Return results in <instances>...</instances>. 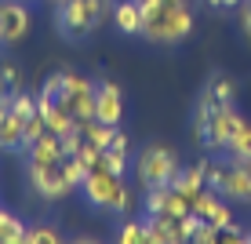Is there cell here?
Segmentation results:
<instances>
[{"mask_svg":"<svg viewBox=\"0 0 251 244\" xmlns=\"http://www.w3.org/2000/svg\"><path fill=\"white\" fill-rule=\"evenodd\" d=\"M7 106H11V109L25 120V117H33V113H37V95H29V91L19 88V91H11V102H7Z\"/></svg>","mask_w":251,"mask_h":244,"instance_id":"cell-25","label":"cell"},{"mask_svg":"<svg viewBox=\"0 0 251 244\" xmlns=\"http://www.w3.org/2000/svg\"><path fill=\"white\" fill-rule=\"evenodd\" d=\"M146 233H150V244H182V226L171 215H146Z\"/></svg>","mask_w":251,"mask_h":244,"instance_id":"cell-14","label":"cell"},{"mask_svg":"<svg viewBox=\"0 0 251 244\" xmlns=\"http://www.w3.org/2000/svg\"><path fill=\"white\" fill-rule=\"evenodd\" d=\"M84 200L95 212H113V215H127L135 208V190L124 182V175H113L109 168H91L80 182Z\"/></svg>","mask_w":251,"mask_h":244,"instance_id":"cell-2","label":"cell"},{"mask_svg":"<svg viewBox=\"0 0 251 244\" xmlns=\"http://www.w3.org/2000/svg\"><path fill=\"white\" fill-rule=\"evenodd\" d=\"M0 244H25V222L7 208L0 212Z\"/></svg>","mask_w":251,"mask_h":244,"instance_id":"cell-19","label":"cell"},{"mask_svg":"<svg viewBox=\"0 0 251 244\" xmlns=\"http://www.w3.org/2000/svg\"><path fill=\"white\" fill-rule=\"evenodd\" d=\"M58 168H62V175L69 179V186H73V190H80V182H84V175H88V164H84L80 157H76V153H66V157H62V164H58Z\"/></svg>","mask_w":251,"mask_h":244,"instance_id":"cell-22","label":"cell"},{"mask_svg":"<svg viewBox=\"0 0 251 244\" xmlns=\"http://www.w3.org/2000/svg\"><path fill=\"white\" fill-rule=\"evenodd\" d=\"M117 241H120V244H150V233H146V219H142V222H138V219H127L124 226H120Z\"/></svg>","mask_w":251,"mask_h":244,"instance_id":"cell-23","label":"cell"},{"mask_svg":"<svg viewBox=\"0 0 251 244\" xmlns=\"http://www.w3.org/2000/svg\"><path fill=\"white\" fill-rule=\"evenodd\" d=\"M76 157H80V161L88 164V171H91V168H99V164H102V150H99L95 142H88V138L80 142V150H76Z\"/></svg>","mask_w":251,"mask_h":244,"instance_id":"cell-29","label":"cell"},{"mask_svg":"<svg viewBox=\"0 0 251 244\" xmlns=\"http://www.w3.org/2000/svg\"><path fill=\"white\" fill-rule=\"evenodd\" d=\"M240 29H244V37L251 40V0L240 4Z\"/></svg>","mask_w":251,"mask_h":244,"instance_id":"cell-32","label":"cell"},{"mask_svg":"<svg viewBox=\"0 0 251 244\" xmlns=\"http://www.w3.org/2000/svg\"><path fill=\"white\" fill-rule=\"evenodd\" d=\"M226 157H233V161H248V164H251V120H240L237 135H233L229 146H226Z\"/></svg>","mask_w":251,"mask_h":244,"instance_id":"cell-18","label":"cell"},{"mask_svg":"<svg viewBox=\"0 0 251 244\" xmlns=\"http://www.w3.org/2000/svg\"><path fill=\"white\" fill-rule=\"evenodd\" d=\"M0 84H4L7 91H19V88H22V73H19L11 62H0Z\"/></svg>","mask_w":251,"mask_h":244,"instance_id":"cell-30","label":"cell"},{"mask_svg":"<svg viewBox=\"0 0 251 244\" xmlns=\"http://www.w3.org/2000/svg\"><path fill=\"white\" fill-rule=\"evenodd\" d=\"M95 117L120 128V120H124V91H120L117 81H99V91H95Z\"/></svg>","mask_w":251,"mask_h":244,"instance_id":"cell-11","label":"cell"},{"mask_svg":"<svg viewBox=\"0 0 251 244\" xmlns=\"http://www.w3.org/2000/svg\"><path fill=\"white\" fill-rule=\"evenodd\" d=\"M62 88H66V77L62 73H51L44 84H40V95H48V99H58L62 95Z\"/></svg>","mask_w":251,"mask_h":244,"instance_id":"cell-31","label":"cell"},{"mask_svg":"<svg viewBox=\"0 0 251 244\" xmlns=\"http://www.w3.org/2000/svg\"><path fill=\"white\" fill-rule=\"evenodd\" d=\"M106 15H109V4H102V0H58L55 29L66 40H84L88 33H95L102 26Z\"/></svg>","mask_w":251,"mask_h":244,"instance_id":"cell-3","label":"cell"},{"mask_svg":"<svg viewBox=\"0 0 251 244\" xmlns=\"http://www.w3.org/2000/svg\"><path fill=\"white\" fill-rule=\"evenodd\" d=\"M113 26L117 33H124V37H142V11H138V0H120L113 4Z\"/></svg>","mask_w":251,"mask_h":244,"instance_id":"cell-15","label":"cell"},{"mask_svg":"<svg viewBox=\"0 0 251 244\" xmlns=\"http://www.w3.org/2000/svg\"><path fill=\"white\" fill-rule=\"evenodd\" d=\"M0 150H22V117L11 106H0Z\"/></svg>","mask_w":251,"mask_h":244,"instance_id":"cell-16","label":"cell"},{"mask_svg":"<svg viewBox=\"0 0 251 244\" xmlns=\"http://www.w3.org/2000/svg\"><path fill=\"white\" fill-rule=\"evenodd\" d=\"M62 77H66V88L58 95V102L76 117V124L95 120V91H99V84L80 77V73H73V69H62Z\"/></svg>","mask_w":251,"mask_h":244,"instance_id":"cell-7","label":"cell"},{"mask_svg":"<svg viewBox=\"0 0 251 244\" xmlns=\"http://www.w3.org/2000/svg\"><path fill=\"white\" fill-rule=\"evenodd\" d=\"M240 120H244V117H240V109L233 106V102H226V106H215L201 146H204V150H211V153H226V146H229V138L237 135Z\"/></svg>","mask_w":251,"mask_h":244,"instance_id":"cell-8","label":"cell"},{"mask_svg":"<svg viewBox=\"0 0 251 244\" xmlns=\"http://www.w3.org/2000/svg\"><path fill=\"white\" fill-rule=\"evenodd\" d=\"M25 179H29L33 197L44 200V204H58V200H66L69 193H73V186H69V179L62 175L58 164H33V161H25Z\"/></svg>","mask_w":251,"mask_h":244,"instance_id":"cell-6","label":"cell"},{"mask_svg":"<svg viewBox=\"0 0 251 244\" xmlns=\"http://www.w3.org/2000/svg\"><path fill=\"white\" fill-rule=\"evenodd\" d=\"M102 168H109L113 175H127V150H102Z\"/></svg>","mask_w":251,"mask_h":244,"instance_id":"cell-27","label":"cell"},{"mask_svg":"<svg viewBox=\"0 0 251 244\" xmlns=\"http://www.w3.org/2000/svg\"><path fill=\"white\" fill-rule=\"evenodd\" d=\"M207 186L219 190L229 204H251V164L233 161V157H229V164L207 161Z\"/></svg>","mask_w":251,"mask_h":244,"instance_id":"cell-5","label":"cell"},{"mask_svg":"<svg viewBox=\"0 0 251 244\" xmlns=\"http://www.w3.org/2000/svg\"><path fill=\"white\" fill-rule=\"evenodd\" d=\"M58 241H62V233H58V226H51V222L25 226V244H58Z\"/></svg>","mask_w":251,"mask_h":244,"instance_id":"cell-21","label":"cell"},{"mask_svg":"<svg viewBox=\"0 0 251 244\" xmlns=\"http://www.w3.org/2000/svg\"><path fill=\"white\" fill-rule=\"evenodd\" d=\"M33 15L25 0H0V48H11L29 33Z\"/></svg>","mask_w":251,"mask_h":244,"instance_id":"cell-9","label":"cell"},{"mask_svg":"<svg viewBox=\"0 0 251 244\" xmlns=\"http://www.w3.org/2000/svg\"><path fill=\"white\" fill-rule=\"evenodd\" d=\"M102 4H113V0H102Z\"/></svg>","mask_w":251,"mask_h":244,"instance_id":"cell-35","label":"cell"},{"mask_svg":"<svg viewBox=\"0 0 251 244\" xmlns=\"http://www.w3.org/2000/svg\"><path fill=\"white\" fill-rule=\"evenodd\" d=\"M138 11H142V40L157 48L182 44L197 26L189 0H138Z\"/></svg>","mask_w":251,"mask_h":244,"instance_id":"cell-1","label":"cell"},{"mask_svg":"<svg viewBox=\"0 0 251 244\" xmlns=\"http://www.w3.org/2000/svg\"><path fill=\"white\" fill-rule=\"evenodd\" d=\"M7 102H11V91H7L4 84H0V106H7Z\"/></svg>","mask_w":251,"mask_h":244,"instance_id":"cell-34","label":"cell"},{"mask_svg":"<svg viewBox=\"0 0 251 244\" xmlns=\"http://www.w3.org/2000/svg\"><path fill=\"white\" fill-rule=\"evenodd\" d=\"M189 208H193V215L197 219H204V222H215L222 230L226 222H233V208H229V200L219 193V190H211V186H204L201 193H197L193 200H189Z\"/></svg>","mask_w":251,"mask_h":244,"instance_id":"cell-10","label":"cell"},{"mask_svg":"<svg viewBox=\"0 0 251 244\" xmlns=\"http://www.w3.org/2000/svg\"><path fill=\"white\" fill-rule=\"evenodd\" d=\"M248 241H251V233H248Z\"/></svg>","mask_w":251,"mask_h":244,"instance_id":"cell-36","label":"cell"},{"mask_svg":"<svg viewBox=\"0 0 251 244\" xmlns=\"http://www.w3.org/2000/svg\"><path fill=\"white\" fill-rule=\"evenodd\" d=\"M80 132H84V138H88V142H95L99 146V150H106L109 142H113V135H117V128L113 124H106V120H88V124H80Z\"/></svg>","mask_w":251,"mask_h":244,"instance_id":"cell-20","label":"cell"},{"mask_svg":"<svg viewBox=\"0 0 251 244\" xmlns=\"http://www.w3.org/2000/svg\"><path fill=\"white\" fill-rule=\"evenodd\" d=\"M193 208H189V200L178 193V190L168 186V200H164V215H171V219H182V215H189Z\"/></svg>","mask_w":251,"mask_h":244,"instance_id":"cell-26","label":"cell"},{"mask_svg":"<svg viewBox=\"0 0 251 244\" xmlns=\"http://www.w3.org/2000/svg\"><path fill=\"white\" fill-rule=\"evenodd\" d=\"M0 212H4V208H0Z\"/></svg>","mask_w":251,"mask_h":244,"instance_id":"cell-37","label":"cell"},{"mask_svg":"<svg viewBox=\"0 0 251 244\" xmlns=\"http://www.w3.org/2000/svg\"><path fill=\"white\" fill-rule=\"evenodd\" d=\"M182 161H178V150L168 142H150L146 150H138L135 161V179L138 186H171V179L178 175Z\"/></svg>","mask_w":251,"mask_h":244,"instance_id":"cell-4","label":"cell"},{"mask_svg":"<svg viewBox=\"0 0 251 244\" xmlns=\"http://www.w3.org/2000/svg\"><path fill=\"white\" fill-rule=\"evenodd\" d=\"M55 4H58V0H55Z\"/></svg>","mask_w":251,"mask_h":244,"instance_id":"cell-38","label":"cell"},{"mask_svg":"<svg viewBox=\"0 0 251 244\" xmlns=\"http://www.w3.org/2000/svg\"><path fill=\"white\" fill-rule=\"evenodd\" d=\"M44 132H48V124H44V117H40V113L25 117V120H22V150H25V146H33Z\"/></svg>","mask_w":251,"mask_h":244,"instance_id":"cell-24","label":"cell"},{"mask_svg":"<svg viewBox=\"0 0 251 244\" xmlns=\"http://www.w3.org/2000/svg\"><path fill=\"white\" fill-rule=\"evenodd\" d=\"M22 153H25V161H33V164H62V157H66L62 138L55 132H44L33 146H25Z\"/></svg>","mask_w":251,"mask_h":244,"instance_id":"cell-12","label":"cell"},{"mask_svg":"<svg viewBox=\"0 0 251 244\" xmlns=\"http://www.w3.org/2000/svg\"><path fill=\"white\" fill-rule=\"evenodd\" d=\"M204 95H211L219 106H226V102H237V81L226 73H211V81L204 84Z\"/></svg>","mask_w":251,"mask_h":244,"instance_id":"cell-17","label":"cell"},{"mask_svg":"<svg viewBox=\"0 0 251 244\" xmlns=\"http://www.w3.org/2000/svg\"><path fill=\"white\" fill-rule=\"evenodd\" d=\"M207 7H215V11H229V7H240L244 0H204Z\"/></svg>","mask_w":251,"mask_h":244,"instance_id":"cell-33","label":"cell"},{"mask_svg":"<svg viewBox=\"0 0 251 244\" xmlns=\"http://www.w3.org/2000/svg\"><path fill=\"white\" fill-rule=\"evenodd\" d=\"M219 226H215V222H197V230H193V244H219Z\"/></svg>","mask_w":251,"mask_h":244,"instance_id":"cell-28","label":"cell"},{"mask_svg":"<svg viewBox=\"0 0 251 244\" xmlns=\"http://www.w3.org/2000/svg\"><path fill=\"white\" fill-rule=\"evenodd\" d=\"M204 186H207V161H197V164H189V168H178V175L171 179V190H178L186 200H193Z\"/></svg>","mask_w":251,"mask_h":244,"instance_id":"cell-13","label":"cell"}]
</instances>
